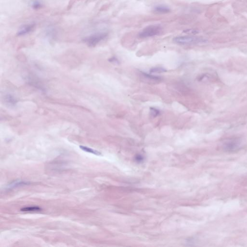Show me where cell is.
Returning <instances> with one entry per match:
<instances>
[{
  "mask_svg": "<svg viewBox=\"0 0 247 247\" xmlns=\"http://www.w3.org/2000/svg\"><path fill=\"white\" fill-rule=\"evenodd\" d=\"M28 184H30L29 182H26L25 181H15V182L7 186V188H8V189H11V188H15V187H18L20 186L28 185Z\"/></svg>",
  "mask_w": 247,
  "mask_h": 247,
  "instance_id": "7",
  "label": "cell"
},
{
  "mask_svg": "<svg viewBox=\"0 0 247 247\" xmlns=\"http://www.w3.org/2000/svg\"><path fill=\"white\" fill-rule=\"evenodd\" d=\"M185 32L186 33H190V34H196V33H198L196 31L193 30H187L186 31H185Z\"/></svg>",
  "mask_w": 247,
  "mask_h": 247,
  "instance_id": "15",
  "label": "cell"
},
{
  "mask_svg": "<svg viewBox=\"0 0 247 247\" xmlns=\"http://www.w3.org/2000/svg\"><path fill=\"white\" fill-rule=\"evenodd\" d=\"M150 114L153 117H156V116H158L159 115L160 111L159 110L155 108L151 107Z\"/></svg>",
  "mask_w": 247,
  "mask_h": 247,
  "instance_id": "14",
  "label": "cell"
},
{
  "mask_svg": "<svg viewBox=\"0 0 247 247\" xmlns=\"http://www.w3.org/2000/svg\"><path fill=\"white\" fill-rule=\"evenodd\" d=\"M143 75L145 77H146L147 78L150 79L151 80H159L160 79V78L159 76H156L153 75H149L147 73H145V72H142Z\"/></svg>",
  "mask_w": 247,
  "mask_h": 247,
  "instance_id": "13",
  "label": "cell"
},
{
  "mask_svg": "<svg viewBox=\"0 0 247 247\" xmlns=\"http://www.w3.org/2000/svg\"><path fill=\"white\" fill-rule=\"evenodd\" d=\"M240 145V142L237 139H232L225 142L224 148L225 150L228 152H233L236 150Z\"/></svg>",
  "mask_w": 247,
  "mask_h": 247,
  "instance_id": "4",
  "label": "cell"
},
{
  "mask_svg": "<svg viewBox=\"0 0 247 247\" xmlns=\"http://www.w3.org/2000/svg\"><path fill=\"white\" fill-rule=\"evenodd\" d=\"M174 43L181 45H195L206 43V40L202 38L193 36H182L175 37L173 40Z\"/></svg>",
  "mask_w": 247,
  "mask_h": 247,
  "instance_id": "1",
  "label": "cell"
},
{
  "mask_svg": "<svg viewBox=\"0 0 247 247\" xmlns=\"http://www.w3.org/2000/svg\"><path fill=\"white\" fill-rule=\"evenodd\" d=\"M80 148L83 150L84 151L88 153H91V154H94V155H101V153L98 151L95 150L94 149H91V148H88V147L84 146H80Z\"/></svg>",
  "mask_w": 247,
  "mask_h": 247,
  "instance_id": "10",
  "label": "cell"
},
{
  "mask_svg": "<svg viewBox=\"0 0 247 247\" xmlns=\"http://www.w3.org/2000/svg\"><path fill=\"white\" fill-rule=\"evenodd\" d=\"M5 100L6 103H8L10 105L14 106L17 103V101L14 97L11 96L10 95H8L5 97Z\"/></svg>",
  "mask_w": 247,
  "mask_h": 247,
  "instance_id": "8",
  "label": "cell"
},
{
  "mask_svg": "<svg viewBox=\"0 0 247 247\" xmlns=\"http://www.w3.org/2000/svg\"><path fill=\"white\" fill-rule=\"evenodd\" d=\"M150 72V73H161L166 72L167 70L162 67H155L152 68Z\"/></svg>",
  "mask_w": 247,
  "mask_h": 247,
  "instance_id": "11",
  "label": "cell"
},
{
  "mask_svg": "<svg viewBox=\"0 0 247 247\" xmlns=\"http://www.w3.org/2000/svg\"><path fill=\"white\" fill-rule=\"evenodd\" d=\"M41 210L40 208L38 207H27V208H24L21 209V211L22 212H36V211H40Z\"/></svg>",
  "mask_w": 247,
  "mask_h": 247,
  "instance_id": "12",
  "label": "cell"
},
{
  "mask_svg": "<svg viewBox=\"0 0 247 247\" xmlns=\"http://www.w3.org/2000/svg\"><path fill=\"white\" fill-rule=\"evenodd\" d=\"M110 62H118V60L115 58H112L110 59Z\"/></svg>",
  "mask_w": 247,
  "mask_h": 247,
  "instance_id": "16",
  "label": "cell"
},
{
  "mask_svg": "<svg viewBox=\"0 0 247 247\" xmlns=\"http://www.w3.org/2000/svg\"><path fill=\"white\" fill-rule=\"evenodd\" d=\"M155 12L161 14H165L170 12V9L165 5H158L155 7L154 9Z\"/></svg>",
  "mask_w": 247,
  "mask_h": 247,
  "instance_id": "6",
  "label": "cell"
},
{
  "mask_svg": "<svg viewBox=\"0 0 247 247\" xmlns=\"http://www.w3.org/2000/svg\"><path fill=\"white\" fill-rule=\"evenodd\" d=\"M31 7L33 9L40 8L43 6L41 0H32L30 2Z\"/></svg>",
  "mask_w": 247,
  "mask_h": 247,
  "instance_id": "9",
  "label": "cell"
},
{
  "mask_svg": "<svg viewBox=\"0 0 247 247\" xmlns=\"http://www.w3.org/2000/svg\"><path fill=\"white\" fill-rule=\"evenodd\" d=\"M162 31V27L159 25H151L142 30L139 36L141 38H149L160 35Z\"/></svg>",
  "mask_w": 247,
  "mask_h": 247,
  "instance_id": "2",
  "label": "cell"
},
{
  "mask_svg": "<svg viewBox=\"0 0 247 247\" xmlns=\"http://www.w3.org/2000/svg\"><path fill=\"white\" fill-rule=\"evenodd\" d=\"M35 27L34 24H28V25H23L19 28L18 31L17 35H18L22 36L28 34L33 30Z\"/></svg>",
  "mask_w": 247,
  "mask_h": 247,
  "instance_id": "5",
  "label": "cell"
},
{
  "mask_svg": "<svg viewBox=\"0 0 247 247\" xmlns=\"http://www.w3.org/2000/svg\"><path fill=\"white\" fill-rule=\"evenodd\" d=\"M107 36V33L105 32H98L86 37V38L84 39V41L89 46H94L104 40L106 37Z\"/></svg>",
  "mask_w": 247,
  "mask_h": 247,
  "instance_id": "3",
  "label": "cell"
}]
</instances>
